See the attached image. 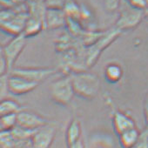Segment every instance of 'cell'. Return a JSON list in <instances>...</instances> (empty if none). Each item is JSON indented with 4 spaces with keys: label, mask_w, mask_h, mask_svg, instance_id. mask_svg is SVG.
I'll return each mask as SVG.
<instances>
[{
    "label": "cell",
    "mask_w": 148,
    "mask_h": 148,
    "mask_svg": "<svg viewBox=\"0 0 148 148\" xmlns=\"http://www.w3.org/2000/svg\"><path fill=\"white\" fill-rule=\"evenodd\" d=\"M71 79L75 95L92 100L95 99L100 89V80L96 74L86 71H80L71 74Z\"/></svg>",
    "instance_id": "6da1fadb"
},
{
    "label": "cell",
    "mask_w": 148,
    "mask_h": 148,
    "mask_svg": "<svg viewBox=\"0 0 148 148\" xmlns=\"http://www.w3.org/2000/svg\"><path fill=\"white\" fill-rule=\"evenodd\" d=\"M121 31L114 27L104 32L101 38L92 45L88 46L85 54V64L86 67H92L100 57L102 51L110 46L121 34Z\"/></svg>",
    "instance_id": "7a4b0ae2"
},
{
    "label": "cell",
    "mask_w": 148,
    "mask_h": 148,
    "mask_svg": "<svg viewBox=\"0 0 148 148\" xmlns=\"http://www.w3.org/2000/svg\"><path fill=\"white\" fill-rule=\"evenodd\" d=\"M49 89L51 99L59 106L69 105L75 95L71 75H64L56 79L51 84Z\"/></svg>",
    "instance_id": "3957f363"
},
{
    "label": "cell",
    "mask_w": 148,
    "mask_h": 148,
    "mask_svg": "<svg viewBox=\"0 0 148 148\" xmlns=\"http://www.w3.org/2000/svg\"><path fill=\"white\" fill-rule=\"evenodd\" d=\"M144 18H145V11L136 9L129 4L128 7L123 8L120 12L115 27L121 32L132 30L136 28Z\"/></svg>",
    "instance_id": "277c9868"
},
{
    "label": "cell",
    "mask_w": 148,
    "mask_h": 148,
    "mask_svg": "<svg viewBox=\"0 0 148 148\" xmlns=\"http://www.w3.org/2000/svg\"><path fill=\"white\" fill-rule=\"evenodd\" d=\"M58 72L53 67H15L10 73L40 84Z\"/></svg>",
    "instance_id": "5b68a950"
},
{
    "label": "cell",
    "mask_w": 148,
    "mask_h": 148,
    "mask_svg": "<svg viewBox=\"0 0 148 148\" xmlns=\"http://www.w3.org/2000/svg\"><path fill=\"white\" fill-rule=\"evenodd\" d=\"M26 38L22 34L13 37V38L6 45L2 46L1 54L6 59L9 71L14 68V64L26 46Z\"/></svg>",
    "instance_id": "8992f818"
},
{
    "label": "cell",
    "mask_w": 148,
    "mask_h": 148,
    "mask_svg": "<svg viewBox=\"0 0 148 148\" xmlns=\"http://www.w3.org/2000/svg\"><path fill=\"white\" fill-rule=\"evenodd\" d=\"M56 133L57 130L55 126L50 124L37 129L30 139L32 148H50Z\"/></svg>",
    "instance_id": "52a82bcc"
},
{
    "label": "cell",
    "mask_w": 148,
    "mask_h": 148,
    "mask_svg": "<svg viewBox=\"0 0 148 148\" xmlns=\"http://www.w3.org/2000/svg\"><path fill=\"white\" fill-rule=\"evenodd\" d=\"M49 124V122L37 112L22 110L17 115V125L29 131H36L37 129Z\"/></svg>",
    "instance_id": "ba28073f"
},
{
    "label": "cell",
    "mask_w": 148,
    "mask_h": 148,
    "mask_svg": "<svg viewBox=\"0 0 148 148\" xmlns=\"http://www.w3.org/2000/svg\"><path fill=\"white\" fill-rule=\"evenodd\" d=\"M39 86L38 83L31 81L21 76L14 75L9 73L8 77V86L10 93L15 96L25 95L35 90Z\"/></svg>",
    "instance_id": "9c48e42d"
},
{
    "label": "cell",
    "mask_w": 148,
    "mask_h": 148,
    "mask_svg": "<svg viewBox=\"0 0 148 148\" xmlns=\"http://www.w3.org/2000/svg\"><path fill=\"white\" fill-rule=\"evenodd\" d=\"M29 18L28 12H18L12 19L1 22V30L13 37L23 33L25 23Z\"/></svg>",
    "instance_id": "30bf717a"
},
{
    "label": "cell",
    "mask_w": 148,
    "mask_h": 148,
    "mask_svg": "<svg viewBox=\"0 0 148 148\" xmlns=\"http://www.w3.org/2000/svg\"><path fill=\"white\" fill-rule=\"evenodd\" d=\"M67 16L63 9H48L45 17V29L57 30L66 26Z\"/></svg>",
    "instance_id": "8fae6325"
},
{
    "label": "cell",
    "mask_w": 148,
    "mask_h": 148,
    "mask_svg": "<svg viewBox=\"0 0 148 148\" xmlns=\"http://www.w3.org/2000/svg\"><path fill=\"white\" fill-rule=\"evenodd\" d=\"M112 125L118 136L124 132L136 127L135 121L127 113L121 111H115L112 115Z\"/></svg>",
    "instance_id": "7c38bea8"
},
{
    "label": "cell",
    "mask_w": 148,
    "mask_h": 148,
    "mask_svg": "<svg viewBox=\"0 0 148 148\" xmlns=\"http://www.w3.org/2000/svg\"><path fill=\"white\" fill-rule=\"evenodd\" d=\"M124 75V70L122 66L115 62L109 63L106 65L104 70V76L107 82L110 84L119 83Z\"/></svg>",
    "instance_id": "4fadbf2b"
},
{
    "label": "cell",
    "mask_w": 148,
    "mask_h": 148,
    "mask_svg": "<svg viewBox=\"0 0 148 148\" xmlns=\"http://www.w3.org/2000/svg\"><path fill=\"white\" fill-rule=\"evenodd\" d=\"M43 30H45V23L42 20L29 15V18L27 19L23 31V35L26 38H33L39 34Z\"/></svg>",
    "instance_id": "5bb4252c"
},
{
    "label": "cell",
    "mask_w": 148,
    "mask_h": 148,
    "mask_svg": "<svg viewBox=\"0 0 148 148\" xmlns=\"http://www.w3.org/2000/svg\"><path fill=\"white\" fill-rule=\"evenodd\" d=\"M81 124L78 118H74L70 122L66 130V143L67 145L78 141L81 138Z\"/></svg>",
    "instance_id": "9a60e30c"
},
{
    "label": "cell",
    "mask_w": 148,
    "mask_h": 148,
    "mask_svg": "<svg viewBox=\"0 0 148 148\" xmlns=\"http://www.w3.org/2000/svg\"><path fill=\"white\" fill-rule=\"evenodd\" d=\"M140 132L137 129V127L129 129L123 133L119 135V144L122 148H132L133 145L136 144Z\"/></svg>",
    "instance_id": "2e32d148"
},
{
    "label": "cell",
    "mask_w": 148,
    "mask_h": 148,
    "mask_svg": "<svg viewBox=\"0 0 148 148\" xmlns=\"http://www.w3.org/2000/svg\"><path fill=\"white\" fill-rule=\"evenodd\" d=\"M23 110V107L15 100L5 98L1 100L0 103V115H7L18 113Z\"/></svg>",
    "instance_id": "e0dca14e"
},
{
    "label": "cell",
    "mask_w": 148,
    "mask_h": 148,
    "mask_svg": "<svg viewBox=\"0 0 148 148\" xmlns=\"http://www.w3.org/2000/svg\"><path fill=\"white\" fill-rule=\"evenodd\" d=\"M47 7L45 2H34L28 1V13L31 17L37 18L45 23V17Z\"/></svg>",
    "instance_id": "ac0fdd59"
},
{
    "label": "cell",
    "mask_w": 148,
    "mask_h": 148,
    "mask_svg": "<svg viewBox=\"0 0 148 148\" xmlns=\"http://www.w3.org/2000/svg\"><path fill=\"white\" fill-rule=\"evenodd\" d=\"M67 18L79 20L81 5L78 4L76 0H65V4L63 8Z\"/></svg>",
    "instance_id": "d6986e66"
},
{
    "label": "cell",
    "mask_w": 148,
    "mask_h": 148,
    "mask_svg": "<svg viewBox=\"0 0 148 148\" xmlns=\"http://www.w3.org/2000/svg\"><path fill=\"white\" fill-rule=\"evenodd\" d=\"M17 115L18 113L1 116L0 118V130L1 132H9L17 126Z\"/></svg>",
    "instance_id": "ffe728a7"
},
{
    "label": "cell",
    "mask_w": 148,
    "mask_h": 148,
    "mask_svg": "<svg viewBox=\"0 0 148 148\" xmlns=\"http://www.w3.org/2000/svg\"><path fill=\"white\" fill-rule=\"evenodd\" d=\"M132 148H148V126L140 132L139 137Z\"/></svg>",
    "instance_id": "44dd1931"
},
{
    "label": "cell",
    "mask_w": 148,
    "mask_h": 148,
    "mask_svg": "<svg viewBox=\"0 0 148 148\" xmlns=\"http://www.w3.org/2000/svg\"><path fill=\"white\" fill-rule=\"evenodd\" d=\"M121 0H104L105 9L108 12H114L120 7Z\"/></svg>",
    "instance_id": "7402d4cb"
},
{
    "label": "cell",
    "mask_w": 148,
    "mask_h": 148,
    "mask_svg": "<svg viewBox=\"0 0 148 148\" xmlns=\"http://www.w3.org/2000/svg\"><path fill=\"white\" fill-rule=\"evenodd\" d=\"M65 0H45V5L48 9H63Z\"/></svg>",
    "instance_id": "603a6c76"
},
{
    "label": "cell",
    "mask_w": 148,
    "mask_h": 148,
    "mask_svg": "<svg viewBox=\"0 0 148 148\" xmlns=\"http://www.w3.org/2000/svg\"><path fill=\"white\" fill-rule=\"evenodd\" d=\"M132 7L145 11L148 7V0H128L127 1Z\"/></svg>",
    "instance_id": "cb8c5ba5"
},
{
    "label": "cell",
    "mask_w": 148,
    "mask_h": 148,
    "mask_svg": "<svg viewBox=\"0 0 148 148\" xmlns=\"http://www.w3.org/2000/svg\"><path fill=\"white\" fill-rule=\"evenodd\" d=\"M92 13L90 10L86 7L85 5H81V10H80V17H79V21H87L91 18Z\"/></svg>",
    "instance_id": "d4e9b609"
},
{
    "label": "cell",
    "mask_w": 148,
    "mask_h": 148,
    "mask_svg": "<svg viewBox=\"0 0 148 148\" xmlns=\"http://www.w3.org/2000/svg\"><path fill=\"white\" fill-rule=\"evenodd\" d=\"M7 73H10L8 64L5 57L1 54V58H0V74H1V75H5V74H7Z\"/></svg>",
    "instance_id": "484cf974"
},
{
    "label": "cell",
    "mask_w": 148,
    "mask_h": 148,
    "mask_svg": "<svg viewBox=\"0 0 148 148\" xmlns=\"http://www.w3.org/2000/svg\"><path fill=\"white\" fill-rule=\"evenodd\" d=\"M143 113H144L145 126H148V91L145 93V96L143 101Z\"/></svg>",
    "instance_id": "4316f807"
},
{
    "label": "cell",
    "mask_w": 148,
    "mask_h": 148,
    "mask_svg": "<svg viewBox=\"0 0 148 148\" xmlns=\"http://www.w3.org/2000/svg\"><path fill=\"white\" fill-rule=\"evenodd\" d=\"M67 146H68V148H86L85 143H84V141H83L81 138L79 139V140L76 141V142H74V143H72V144L67 145Z\"/></svg>",
    "instance_id": "83f0119b"
},
{
    "label": "cell",
    "mask_w": 148,
    "mask_h": 148,
    "mask_svg": "<svg viewBox=\"0 0 148 148\" xmlns=\"http://www.w3.org/2000/svg\"><path fill=\"white\" fill-rule=\"evenodd\" d=\"M27 1H34V2H45V0H27Z\"/></svg>",
    "instance_id": "f1b7e54d"
},
{
    "label": "cell",
    "mask_w": 148,
    "mask_h": 148,
    "mask_svg": "<svg viewBox=\"0 0 148 148\" xmlns=\"http://www.w3.org/2000/svg\"><path fill=\"white\" fill-rule=\"evenodd\" d=\"M145 16H146V15H148V7L145 10Z\"/></svg>",
    "instance_id": "f546056e"
},
{
    "label": "cell",
    "mask_w": 148,
    "mask_h": 148,
    "mask_svg": "<svg viewBox=\"0 0 148 148\" xmlns=\"http://www.w3.org/2000/svg\"><path fill=\"white\" fill-rule=\"evenodd\" d=\"M145 20H148V15L145 16Z\"/></svg>",
    "instance_id": "4dcf8cb0"
},
{
    "label": "cell",
    "mask_w": 148,
    "mask_h": 148,
    "mask_svg": "<svg viewBox=\"0 0 148 148\" xmlns=\"http://www.w3.org/2000/svg\"><path fill=\"white\" fill-rule=\"evenodd\" d=\"M146 25H147V26H148V20H146Z\"/></svg>",
    "instance_id": "1f68e13d"
},
{
    "label": "cell",
    "mask_w": 148,
    "mask_h": 148,
    "mask_svg": "<svg viewBox=\"0 0 148 148\" xmlns=\"http://www.w3.org/2000/svg\"><path fill=\"white\" fill-rule=\"evenodd\" d=\"M127 1H128V0H127Z\"/></svg>",
    "instance_id": "d6a6232c"
}]
</instances>
